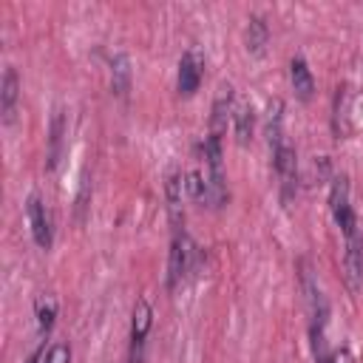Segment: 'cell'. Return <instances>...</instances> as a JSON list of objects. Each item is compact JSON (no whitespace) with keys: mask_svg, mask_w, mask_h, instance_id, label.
Instances as JSON below:
<instances>
[{"mask_svg":"<svg viewBox=\"0 0 363 363\" xmlns=\"http://www.w3.org/2000/svg\"><path fill=\"white\" fill-rule=\"evenodd\" d=\"M199 247L193 244V238L184 230H173V244H170V261H167V286L173 289L196 264V252Z\"/></svg>","mask_w":363,"mask_h":363,"instance_id":"1","label":"cell"},{"mask_svg":"<svg viewBox=\"0 0 363 363\" xmlns=\"http://www.w3.org/2000/svg\"><path fill=\"white\" fill-rule=\"evenodd\" d=\"M329 210H332V216H335L337 227L343 230V238L360 230V227H357V216H354V210H352V204H349V182H346V176L332 179V190H329Z\"/></svg>","mask_w":363,"mask_h":363,"instance_id":"2","label":"cell"},{"mask_svg":"<svg viewBox=\"0 0 363 363\" xmlns=\"http://www.w3.org/2000/svg\"><path fill=\"white\" fill-rule=\"evenodd\" d=\"M150 326H153V309H150L147 298H139L136 306H133L128 363H142V354H145V343H147V332H150Z\"/></svg>","mask_w":363,"mask_h":363,"instance_id":"3","label":"cell"},{"mask_svg":"<svg viewBox=\"0 0 363 363\" xmlns=\"http://www.w3.org/2000/svg\"><path fill=\"white\" fill-rule=\"evenodd\" d=\"M272 164H275V173L281 179L284 201H289L295 196V187H298V156H295V147L289 142L278 145L272 150Z\"/></svg>","mask_w":363,"mask_h":363,"instance_id":"4","label":"cell"},{"mask_svg":"<svg viewBox=\"0 0 363 363\" xmlns=\"http://www.w3.org/2000/svg\"><path fill=\"white\" fill-rule=\"evenodd\" d=\"M201 77H204V57L199 48H187L179 60V77H176L179 94H184V96L196 94L201 85Z\"/></svg>","mask_w":363,"mask_h":363,"instance_id":"5","label":"cell"},{"mask_svg":"<svg viewBox=\"0 0 363 363\" xmlns=\"http://www.w3.org/2000/svg\"><path fill=\"white\" fill-rule=\"evenodd\" d=\"M26 213H28V224H31V235L37 241V247L48 250L51 247V218L45 213V204L40 201V196H28L26 201Z\"/></svg>","mask_w":363,"mask_h":363,"instance_id":"6","label":"cell"},{"mask_svg":"<svg viewBox=\"0 0 363 363\" xmlns=\"http://www.w3.org/2000/svg\"><path fill=\"white\" fill-rule=\"evenodd\" d=\"M343 267H346V281L352 289L360 286L363 281V233L346 235V252H343Z\"/></svg>","mask_w":363,"mask_h":363,"instance_id":"7","label":"cell"},{"mask_svg":"<svg viewBox=\"0 0 363 363\" xmlns=\"http://www.w3.org/2000/svg\"><path fill=\"white\" fill-rule=\"evenodd\" d=\"M17 99H20V77H17V71L11 65H6L3 82H0V113H3V122L6 125L14 119Z\"/></svg>","mask_w":363,"mask_h":363,"instance_id":"8","label":"cell"},{"mask_svg":"<svg viewBox=\"0 0 363 363\" xmlns=\"http://www.w3.org/2000/svg\"><path fill=\"white\" fill-rule=\"evenodd\" d=\"M62 142H65V111L54 108L51 125H48V153H45V159H48L45 167L48 170H57L60 156H62Z\"/></svg>","mask_w":363,"mask_h":363,"instance_id":"9","label":"cell"},{"mask_svg":"<svg viewBox=\"0 0 363 363\" xmlns=\"http://www.w3.org/2000/svg\"><path fill=\"white\" fill-rule=\"evenodd\" d=\"M289 79H292V88H295L298 99L309 102L312 94H315V79H312V71H309V65H306L303 57H292V62H289Z\"/></svg>","mask_w":363,"mask_h":363,"instance_id":"10","label":"cell"},{"mask_svg":"<svg viewBox=\"0 0 363 363\" xmlns=\"http://www.w3.org/2000/svg\"><path fill=\"white\" fill-rule=\"evenodd\" d=\"M267 139H269L272 150L286 142L284 139V102L281 99H269V105H267Z\"/></svg>","mask_w":363,"mask_h":363,"instance_id":"11","label":"cell"},{"mask_svg":"<svg viewBox=\"0 0 363 363\" xmlns=\"http://www.w3.org/2000/svg\"><path fill=\"white\" fill-rule=\"evenodd\" d=\"M267 40H269L267 20L261 14H250V20H247V51L250 54H264Z\"/></svg>","mask_w":363,"mask_h":363,"instance_id":"12","label":"cell"},{"mask_svg":"<svg viewBox=\"0 0 363 363\" xmlns=\"http://www.w3.org/2000/svg\"><path fill=\"white\" fill-rule=\"evenodd\" d=\"M111 88L116 96H128L130 91V60L125 54L111 57Z\"/></svg>","mask_w":363,"mask_h":363,"instance_id":"13","label":"cell"},{"mask_svg":"<svg viewBox=\"0 0 363 363\" xmlns=\"http://www.w3.org/2000/svg\"><path fill=\"white\" fill-rule=\"evenodd\" d=\"M230 111H235V108H233V88H230V85H221V88H218V96H216V102H213V116H210L213 130H210V133H218V136H221Z\"/></svg>","mask_w":363,"mask_h":363,"instance_id":"14","label":"cell"},{"mask_svg":"<svg viewBox=\"0 0 363 363\" xmlns=\"http://www.w3.org/2000/svg\"><path fill=\"white\" fill-rule=\"evenodd\" d=\"M233 128H235L238 145H247L252 139V130H255V111H252V105H238L233 111Z\"/></svg>","mask_w":363,"mask_h":363,"instance_id":"15","label":"cell"},{"mask_svg":"<svg viewBox=\"0 0 363 363\" xmlns=\"http://www.w3.org/2000/svg\"><path fill=\"white\" fill-rule=\"evenodd\" d=\"M184 190L196 199V201H207V176H201L199 170H190L184 176Z\"/></svg>","mask_w":363,"mask_h":363,"instance_id":"16","label":"cell"},{"mask_svg":"<svg viewBox=\"0 0 363 363\" xmlns=\"http://www.w3.org/2000/svg\"><path fill=\"white\" fill-rule=\"evenodd\" d=\"M54 315H57V303H54L51 298H45V301L37 306V320H40V332H43V335L51 329V323H54Z\"/></svg>","mask_w":363,"mask_h":363,"instance_id":"17","label":"cell"},{"mask_svg":"<svg viewBox=\"0 0 363 363\" xmlns=\"http://www.w3.org/2000/svg\"><path fill=\"white\" fill-rule=\"evenodd\" d=\"M43 363H71V349L68 343H54L48 352H45V360Z\"/></svg>","mask_w":363,"mask_h":363,"instance_id":"18","label":"cell"},{"mask_svg":"<svg viewBox=\"0 0 363 363\" xmlns=\"http://www.w3.org/2000/svg\"><path fill=\"white\" fill-rule=\"evenodd\" d=\"M329 363H354V357H352V352H349L346 346H340V349H335V352H332Z\"/></svg>","mask_w":363,"mask_h":363,"instance_id":"19","label":"cell"},{"mask_svg":"<svg viewBox=\"0 0 363 363\" xmlns=\"http://www.w3.org/2000/svg\"><path fill=\"white\" fill-rule=\"evenodd\" d=\"M40 360H43V349H37V352H34V354H31L26 363H40Z\"/></svg>","mask_w":363,"mask_h":363,"instance_id":"20","label":"cell"}]
</instances>
